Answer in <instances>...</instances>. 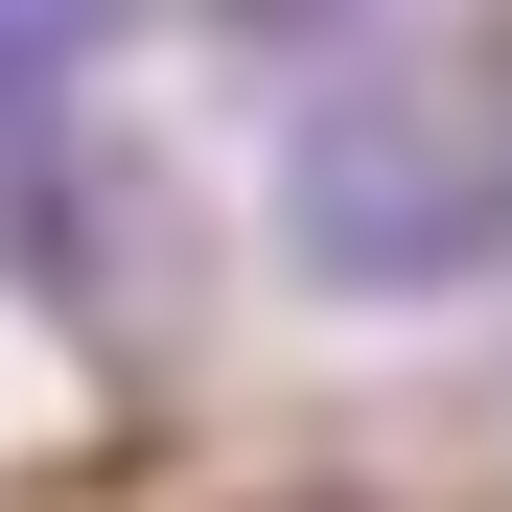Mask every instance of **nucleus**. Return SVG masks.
<instances>
[{
    "label": "nucleus",
    "mask_w": 512,
    "mask_h": 512,
    "mask_svg": "<svg viewBox=\"0 0 512 512\" xmlns=\"http://www.w3.org/2000/svg\"><path fill=\"white\" fill-rule=\"evenodd\" d=\"M280 280L303 303H466L512 280V70L373 47L280 117Z\"/></svg>",
    "instance_id": "1"
}]
</instances>
